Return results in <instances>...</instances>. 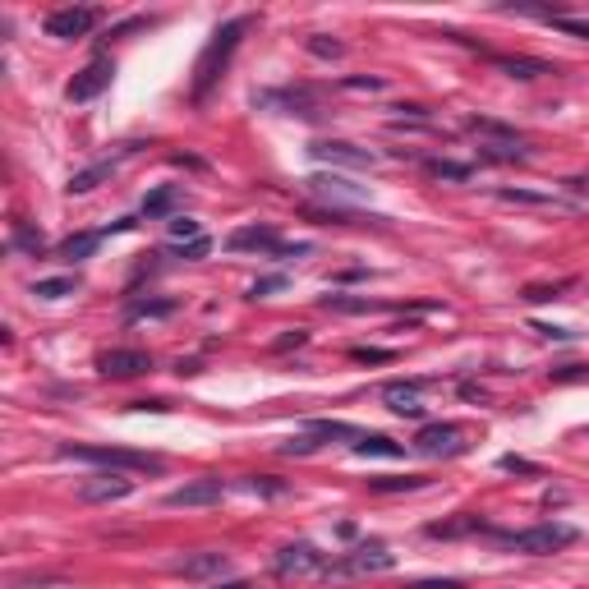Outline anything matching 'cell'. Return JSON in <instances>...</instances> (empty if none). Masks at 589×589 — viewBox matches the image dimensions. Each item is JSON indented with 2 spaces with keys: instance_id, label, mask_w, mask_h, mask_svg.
Instances as JSON below:
<instances>
[{
  "instance_id": "7",
  "label": "cell",
  "mask_w": 589,
  "mask_h": 589,
  "mask_svg": "<svg viewBox=\"0 0 589 589\" xmlns=\"http://www.w3.org/2000/svg\"><path fill=\"white\" fill-rule=\"evenodd\" d=\"M97 23H101V10H93V5H65V10L46 14V37L74 42V37H88Z\"/></svg>"
},
{
  "instance_id": "16",
  "label": "cell",
  "mask_w": 589,
  "mask_h": 589,
  "mask_svg": "<svg viewBox=\"0 0 589 589\" xmlns=\"http://www.w3.org/2000/svg\"><path fill=\"white\" fill-rule=\"evenodd\" d=\"M465 133H474L479 148H525V139H520L512 125L488 120V116H470V120H465Z\"/></svg>"
},
{
  "instance_id": "3",
  "label": "cell",
  "mask_w": 589,
  "mask_h": 589,
  "mask_svg": "<svg viewBox=\"0 0 589 589\" xmlns=\"http://www.w3.org/2000/svg\"><path fill=\"white\" fill-rule=\"evenodd\" d=\"M488 534H493L502 548H512V553H534V557L576 544V529H571V525H557V520L529 525V529H488Z\"/></svg>"
},
{
  "instance_id": "19",
  "label": "cell",
  "mask_w": 589,
  "mask_h": 589,
  "mask_svg": "<svg viewBox=\"0 0 589 589\" xmlns=\"http://www.w3.org/2000/svg\"><path fill=\"white\" fill-rule=\"evenodd\" d=\"M171 571H175V576H184V580L226 576V571H230V557H226V553H194V557H180Z\"/></svg>"
},
{
  "instance_id": "13",
  "label": "cell",
  "mask_w": 589,
  "mask_h": 589,
  "mask_svg": "<svg viewBox=\"0 0 589 589\" xmlns=\"http://www.w3.org/2000/svg\"><path fill=\"white\" fill-rule=\"evenodd\" d=\"M309 152H313V162H327V166H373L378 162L368 148L341 143V139H318V143H309Z\"/></svg>"
},
{
  "instance_id": "42",
  "label": "cell",
  "mask_w": 589,
  "mask_h": 589,
  "mask_svg": "<svg viewBox=\"0 0 589 589\" xmlns=\"http://www.w3.org/2000/svg\"><path fill=\"white\" fill-rule=\"evenodd\" d=\"M304 341H309V332L294 327V332H286V336H277V341H272V351H277V355H281V351H300Z\"/></svg>"
},
{
  "instance_id": "6",
  "label": "cell",
  "mask_w": 589,
  "mask_h": 589,
  "mask_svg": "<svg viewBox=\"0 0 589 589\" xmlns=\"http://www.w3.org/2000/svg\"><path fill=\"white\" fill-rule=\"evenodd\" d=\"M410 447L419 451V456L438 461V456H461L470 442H465V428L461 424H424Z\"/></svg>"
},
{
  "instance_id": "39",
  "label": "cell",
  "mask_w": 589,
  "mask_h": 589,
  "mask_svg": "<svg viewBox=\"0 0 589 589\" xmlns=\"http://www.w3.org/2000/svg\"><path fill=\"white\" fill-rule=\"evenodd\" d=\"M318 447H323V442H318L313 433H300V438H290V442H286L281 451H286V456H313Z\"/></svg>"
},
{
  "instance_id": "40",
  "label": "cell",
  "mask_w": 589,
  "mask_h": 589,
  "mask_svg": "<svg viewBox=\"0 0 589 589\" xmlns=\"http://www.w3.org/2000/svg\"><path fill=\"white\" fill-rule=\"evenodd\" d=\"M561 290H567V281H557V286H529V290H525V300H529V304H539V300H557Z\"/></svg>"
},
{
  "instance_id": "10",
  "label": "cell",
  "mask_w": 589,
  "mask_h": 589,
  "mask_svg": "<svg viewBox=\"0 0 589 589\" xmlns=\"http://www.w3.org/2000/svg\"><path fill=\"white\" fill-rule=\"evenodd\" d=\"M97 368H101V378H139V373L152 368V355L133 351V345H120V351H101Z\"/></svg>"
},
{
  "instance_id": "46",
  "label": "cell",
  "mask_w": 589,
  "mask_h": 589,
  "mask_svg": "<svg viewBox=\"0 0 589 589\" xmlns=\"http://www.w3.org/2000/svg\"><path fill=\"white\" fill-rule=\"evenodd\" d=\"M129 410H171V406H166V400H133Z\"/></svg>"
},
{
  "instance_id": "2",
  "label": "cell",
  "mask_w": 589,
  "mask_h": 589,
  "mask_svg": "<svg viewBox=\"0 0 589 589\" xmlns=\"http://www.w3.org/2000/svg\"><path fill=\"white\" fill-rule=\"evenodd\" d=\"M61 461H78V465H101V470H116V474H133V470H166L162 456H148V451H129V447H78L65 442L56 451Z\"/></svg>"
},
{
  "instance_id": "12",
  "label": "cell",
  "mask_w": 589,
  "mask_h": 589,
  "mask_svg": "<svg viewBox=\"0 0 589 589\" xmlns=\"http://www.w3.org/2000/svg\"><path fill=\"white\" fill-rule=\"evenodd\" d=\"M226 497V484L217 474H203V479H194V484H180V488H171L166 493V506H217Z\"/></svg>"
},
{
  "instance_id": "24",
  "label": "cell",
  "mask_w": 589,
  "mask_h": 589,
  "mask_svg": "<svg viewBox=\"0 0 589 589\" xmlns=\"http://www.w3.org/2000/svg\"><path fill=\"white\" fill-rule=\"evenodd\" d=\"M304 433H313L318 442H332V438H351V447L359 442V428H355V424H345V419H309V424H304Z\"/></svg>"
},
{
  "instance_id": "36",
  "label": "cell",
  "mask_w": 589,
  "mask_h": 589,
  "mask_svg": "<svg viewBox=\"0 0 589 589\" xmlns=\"http://www.w3.org/2000/svg\"><path fill=\"white\" fill-rule=\"evenodd\" d=\"M351 359H355V364H391L396 351H383V345H355Z\"/></svg>"
},
{
  "instance_id": "33",
  "label": "cell",
  "mask_w": 589,
  "mask_h": 589,
  "mask_svg": "<svg viewBox=\"0 0 589 589\" xmlns=\"http://www.w3.org/2000/svg\"><path fill=\"white\" fill-rule=\"evenodd\" d=\"M304 51H309V56H318V61H341V56H345V46H341L336 37H323V33H313V37L304 42Z\"/></svg>"
},
{
  "instance_id": "35",
  "label": "cell",
  "mask_w": 589,
  "mask_h": 589,
  "mask_svg": "<svg viewBox=\"0 0 589 589\" xmlns=\"http://www.w3.org/2000/svg\"><path fill=\"white\" fill-rule=\"evenodd\" d=\"M341 88L345 93H383L387 78L383 74H351V78H341Z\"/></svg>"
},
{
  "instance_id": "23",
  "label": "cell",
  "mask_w": 589,
  "mask_h": 589,
  "mask_svg": "<svg viewBox=\"0 0 589 589\" xmlns=\"http://www.w3.org/2000/svg\"><path fill=\"white\" fill-rule=\"evenodd\" d=\"M355 456L400 461V456H406V447H400V442H391V438H383V433H359V442H355Z\"/></svg>"
},
{
  "instance_id": "25",
  "label": "cell",
  "mask_w": 589,
  "mask_h": 589,
  "mask_svg": "<svg viewBox=\"0 0 589 589\" xmlns=\"http://www.w3.org/2000/svg\"><path fill=\"white\" fill-rule=\"evenodd\" d=\"M368 488L373 493H419V488H428V479L424 474H383V479H368Z\"/></svg>"
},
{
  "instance_id": "8",
  "label": "cell",
  "mask_w": 589,
  "mask_h": 589,
  "mask_svg": "<svg viewBox=\"0 0 589 589\" xmlns=\"http://www.w3.org/2000/svg\"><path fill=\"white\" fill-rule=\"evenodd\" d=\"M111 74H116V61H111V56H93L84 69L69 78L65 97H69V101H93V97H101L106 88H111Z\"/></svg>"
},
{
  "instance_id": "49",
  "label": "cell",
  "mask_w": 589,
  "mask_h": 589,
  "mask_svg": "<svg viewBox=\"0 0 589 589\" xmlns=\"http://www.w3.org/2000/svg\"><path fill=\"white\" fill-rule=\"evenodd\" d=\"M217 589H249L245 580H230V585H217Z\"/></svg>"
},
{
  "instance_id": "41",
  "label": "cell",
  "mask_w": 589,
  "mask_h": 589,
  "mask_svg": "<svg viewBox=\"0 0 589 589\" xmlns=\"http://www.w3.org/2000/svg\"><path fill=\"white\" fill-rule=\"evenodd\" d=\"M175 254L190 258V262H194V258H207V254H212V239L203 235V239H194V245H175Z\"/></svg>"
},
{
  "instance_id": "17",
  "label": "cell",
  "mask_w": 589,
  "mask_h": 589,
  "mask_svg": "<svg viewBox=\"0 0 589 589\" xmlns=\"http://www.w3.org/2000/svg\"><path fill=\"white\" fill-rule=\"evenodd\" d=\"M125 157H133V143H129V148H120L116 157H101V162H93L88 171H74L65 190H69V194H93L101 180H111V175L120 171V162H125Z\"/></svg>"
},
{
  "instance_id": "29",
  "label": "cell",
  "mask_w": 589,
  "mask_h": 589,
  "mask_svg": "<svg viewBox=\"0 0 589 589\" xmlns=\"http://www.w3.org/2000/svg\"><path fill=\"white\" fill-rule=\"evenodd\" d=\"M78 277H46V281H33V294L37 300H65V294H78Z\"/></svg>"
},
{
  "instance_id": "37",
  "label": "cell",
  "mask_w": 589,
  "mask_h": 589,
  "mask_svg": "<svg viewBox=\"0 0 589 589\" xmlns=\"http://www.w3.org/2000/svg\"><path fill=\"white\" fill-rule=\"evenodd\" d=\"M245 488H249V493H262V497H281V493H286V484H281V479H272V474L245 479Z\"/></svg>"
},
{
  "instance_id": "31",
  "label": "cell",
  "mask_w": 589,
  "mask_h": 589,
  "mask_svg": "<svg viewBox=\"0 0 589 589\" xmlns=\"http://www.w3.org/2000/svg\"><path fill=\"white\" fill-rule=\"evenodd\" d=\"M180 304L175 300H139V304H129V323H143V318H171Z\"/></svg>"
},
{
  "instance_id": "18",
  "label": "cell",
  "mask_w": 589,
  "mask_h": 589,
  "mask_svg": "<svg viewBox=\"0 0 589 589\" xmlns=\"http://www.w3.org/2000/svg\"><path fill=\"white\" fill-rule=\"evenodd\" d=\"M133 493V479L116 474V470H106L97 479H88V484H78V502H120Z\"/></svg>"
},
{
  "instance_id": "11",
  "label": "cell",
  "mask_w": 589,
  "mask_h": 589,
  "mask_svg": "<svg viewBox=\"0 0 589 589\" xmlns=\"http://www.w3.org/2000/svg\"><path fill=\"white\" fill-rule=\"evenodd\" d=\"M433 387V378H406V383H387L383 387V400L400 415V419H424V406H419V396Z\"/></svg>"
},
{
  "instance_id": "5",
  "label": "cell",
  "mask_w": 589,
  "mask_h": 589,
  "mask_svg": "<svg viewBox=\"0 0 589 589\" xmlns=\"http://www.w3.org/2000/svg\"><path fill=\"white\" fill-rule=\"evenodd\" d=\"M304 194L318 198L323 207H336V212H359V203L368 198V190H359V184L341 180V175H309L304 180Z\"/></svg>"
},
{
  "instance_id": "34",
  "label": "cell",
  "mask_w": 589,
  "mask_h": 589,
  "mask_svg": "<svg viewBox=\"0 0 589 589\" xmlns=\"http://www.w3.org/2000/svg\"><path fill=\"white\" fill-rule=\"evenodd\" d=\"M10 245H14V249H28V254H42V249H46V239H42V230L14 222V239H10Z\"/></svg>"
},
{
  "instance_id": "48",
  "label": "cell",
  "mask_w": 589,
  "mask_h": 589,
  "mask_svg": "<svg viewBox=\"0 0 589 589\" xmlns=\"http://www.w3.org/2000/svg\"><path fill=\"white\" fill-rule=\"evenodd\" d=\"M567 190H571V194H580V198H585V194H589V180H567Z\"/></svg>"
},
{
  "instance_id": "30",
  "label": "cell",
  "mask_w": 589,
  "mask_h": 589,
  "mask_svg": "<svg viewBox=\"0 0 589 589\" xmlns=\"http://www.w3.org/2000/svg\"><path fill=\"white\" fill-rule=\"evenodd\" d=\"M497 198H502V203H520V207H567L561 198H553V194H534V190H497Z\"/></svg>"
},
{
  "instance_id": "9",
  "label": "cell",
  "mask_w": 589,
  "mask_h": 589,
  "mask_svg": "<svg viewBox=\"0 0 589 589\" xmlns=\"http://www.w3.org/2000/svg\"><path fill=\"white\" fill-rule=\"evenodd\" d=\"M277 576H323L327 571V557L318 553L313 544H286L281 553H277Z\"/></svg>"
},
{
  "instance_id": "47",
  "label": "cell",
  "mask_w": 589,
  "mask_h": 589,
  "mask_svg": "<svg viewBox=\"0 0 589 589\" xmlns=\"http://www.w3.org/2000/svg\"><path fill=\"white\" fill-rule=\"evenodd\" d=\"M461 396H465V400H484V387H474V383H461Z\"/></svg>"
},
{
  "instance_id": "21",
  "label": "cell",
  "mask_w": 589,
  "mask_h": 589,
  "mask_svg": "<svg viewBox=\"0 0 589 589\" xmlns=\"http://www.w3.org/2000/svg\"><path fill=\"white\" fill-rule=\"evenodd\" d=\"M502 74H512V78H544V74H557L553 61H539V56H488Z\"/></svg>"
},
{
  "instance_id": "14",
  "label": "cell",
  "mask_w": 589,
  "mask_h": 589,
  "mask_svg": "<svg viewBox=\"0 0 589 589\" xmlns=\"http://www.w3.org/2000/svg\"><path fill=\"white\" fill-rule=\"evenodd\" d=\"M254 106H277L281 116H318L313 88H277V93H254Z\"/></svg>"
},
{
  "instance_id": "45",
  "label": "cell",
  "mask_w": 589,
  "mask_h": 589,
  "mask_svg": "<svg viewBox=\"0 0 589 589\" xmlns=\"http://www.w3.org/2000/svg\"><path fill=\"white\" fill-rule=\"evenodd\" d=\"M410 589H465L461 580H419V585H410Z\"/></svg>"
},
{
  "instance_id": "26",
  "label": "cell",
  "mask_w": 589,
  "mask_h": 589,
  "mask_svg": "<svg viewBox=\"0 0 589 589\" xmlns=\"http://www.w3.org/2000/svg\"><path fill=\"white\" fill-rule=\"evenodd\" d=\"M175 203H180V190H175V184H157V190L143 198V217H148V222H162Z\"/></svg>"
},
{
  "instance_id": "15",
  "label": "cell",
  "mask_w": 589,
  "mask_h": 589,
  "mask_svg": "<svg viewBox=\"0 0 589 589\" xmlns=\"http://www.w3.org/2000/svg\"><path fill=\"white\" fill-rule=\"evenodd\" d=\"M281 245H286V239H281L272 226H239V230H230V239H226L230 254H277Z\"/></svg>"
},
{
  "instance_id": "22",
  "label": "cell",
  "mask_w": 589,
  "mask_h": 589,
  "mask_svg": "<svg viewBox=\"0 0 589 589\" xmlns=\"http://www.w3.org/2000/svg\"><path fill=\"white\" fill-rule=\"evenodd\" d=\"M323 309L327 313H383V309H391V304H383V300H368V294H323Z\"/></svg>"
},
{
  "instance_id": "27",
  "label": "cell",
  "mask_w": 589,
  "mask_h": 589,
  "mask_svg": "<svg viewBox=\"0 0 589 589\" xmlns=\"http://www.w3.org/2000/svg\"><path fill=\"white\" fill-rule=\"evenodd\" d=\"M424 171L433 175V180H474V162H447V157H428Z\"/></svg>"
},
{
  "instance_id": "28",
  "label": "cell",
  "mask_w": 589,
  "mask_h": 589,
  "mask_svg": "<svg viewBox=\"0 0 589 589\" xmlns=\"http://www.w3.org/2000/svg\"><path fill=\"white\" fill-rule=\"evenodd\" d=\"M474 529H479V534H488V525L479 520V516L451 520V525H442V520H438V525H428V539H461V534H474Z\"/></svg>"
},
{
  "instance_id": "32",
  "label": "cell",
  "mask_w": 589,
  "mask_h": 589,
  "mask_svg": "<svg viewBox=\"0 0 589 589\" xmlns=\"http://www.w3.org/2000/svg\"><path fill=\"white\" fill-rule=\"evenodd\" d=\"M166 235H171V245H194V239H203V226L194 217H171Z\"/></svg>"
},
{
  "instance_id": "43",
  "label": "cell",
  "mask_w": 589,
  "mask_h": 589,
  "mask_svg": "<svg viewBox=\"0 0 589 589\" xmlns=\"http://www.w3.org/2000/svg\"><path fill=\"white\" fill-rule=\"evenodd\" d=\"M281 286H286V277H281V272H272V277L254 281V286H249V294H254V300H262V294H272V290H281Z\"/></svg>"
},
{
  "instance_id": "20",
  "label": "cell",
  "mask_w": 589,
  "mask_h": 589,
  "mask_svg": "<svg viewBox=\"0 0 589 589\" xmlns=\"http://www.w3.org/2000/svg\"><path fill=\"white\" fill-rule=\"evenodd\" d=\"M111 235V230H78V235H69V239H61L56 245V258L61 262H84V258H93L97 254V245Z\"/></svg>"
},
{
  "instance_id": "44",
  "label": "cell",
  "mask_w": 589,
  "mask_h": 589,
  "mask_svg": "<svg viewBox=\"0 0 589 589\" xmlns=\"http://www.w3.org/2000/svg\"><path fill=\"white\" fill-rule=\"evenodd\" d=\"M497 465H502V470H516V474H539V465L525 461V456H502Z\"/></svg>"
},
{
  "instance_id": "38",
  "label": "cell",
  "mask_w": 589,
  "mask_h": 589,
  "mask_svg": "<svg viewBox=\"0 0 589 589\" xmlns=\"http://www.w3.org/2000/svg\"><path fill=\"white\" fill-rule=\"evenodd\" d=\"M553 28H561V33H571V37H585V42H589V19H576V14H557V19H553Z\"/></svg>"
},
{
  "instance_id": "4",
  "label": "cell",
  "mask_w": 589,
  "mask_h": 589,
  "mask_svg": "<svg viewBox=\"0 0 589 589\" xmlns=\"http://www.w3.org/2000/svg\"><path fill=\"white\" fill-rule=\"evenodd\" d=\"M391 567H396V553H387V544H359V548H351L345 557L327 561L323 576H332V580H345V576H383Z\"/></svg>"
},
{
  "instance_id": "1",
  "label": "cell",
  "mask_w": 589,
  "mask_h": 589,
  "mask_svg": "<svg viewBox=\"0 0 589 589\" xmlns=\"http://www.w3.org/2000/svg\"><path fill=\"white\" fill-rule=\"evenodd\" d=\"M245 28H249V14H239V19L222 23V28L212 33V42L203 46V56H198V65H194V101H207V93L217 88V78L226 74V65H230V56H235L239 37H245Z\"/></svg>"
}]
</instances>
